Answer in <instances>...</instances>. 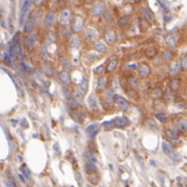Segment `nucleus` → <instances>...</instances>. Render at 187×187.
I'll list each match as a JSON object with an SVG mask.
<instances>
[{"instance_id":"obj_35","label":"nucleus","mask_w":187,"mask_h":187,"mask_svg":"<svg viewBox=\"0 0 187 187\" xmlns=\"http://www.w3.org/2000/svg\"><path fill=\"white\" fill-rule=\"evenodd\" d=\"M162 58L165 61H169V60H171L172 58H173V55H172V53L170 51H164L163 54H162Z\"/></svg>"},{"instance_id":"obj_49","label":"nucleus","mask_w":187,"mask_h":187,"mask_svg":"<svg viewBox=\"0 0 187 187\" xmlns=\"http://www.w3.org/2000/svg\"><path fill=\"white\" fill-rule=\"evenodd\" d=\"M21 66L22 67H23V69L25 70H27V71H29V70H29V69H27L28 68V67L26 65V63L25 62H21Z\"/></svg>"},{"instance_id":"obj_4","label":"nucleus","mask_w":187,"mask_h":187,"mask_svg":"<svg viewBox=\"0 0 187 187\" xmlns=\"http://www.w3.org/2000/svg\"><path fill=\"white\" fill-rule=\"evenodd\" d=\"M58 78H59V79H60V81L63 82L64 84H66V85L71 84V77H70V74L68 70H64L59 71Z\"/></svg>"},{"instance_id":"obj_3","label":"nucleus","mask_w":187,"mask_h":187,"mask_svg":"<svg viewBox=\"0 0 187 187\" xmlns=\"http://www.w3.org/2000/svg\"><path fill=\"white\" fill-rule=\"evenodd\" d=\"M114 101L117 103V105L120 107V109L124 110V111H126L127 110L130 108L129 102L127 101L124 98H122V97L120 96V95H115L114 96Z\"/></svg>"},{"instance_id":"obj_19","label":"nucleus","mask_w":187,"mask_h":187,"mask_svg":"<svg viewBox=\"0 0 187 187\" xmlns=\"http://www.w3.org/2000/svg\"><path fill=\"white\" fill-rule=\"evenodd\" d=\"M94 48L97 51H99L100 53H106V51H107V47L105 46V44H104L103 42L101 41H98V42H96L95 45H94Z\"/></svg>"},{"instance_id":"obj_42","label":"nucleus","mask_w":187,"mask_h":187,"mask_svg":"<svg viewBox=\"0 0 187 187\" xmlns=\"http://www.w3.org/2000/svg\"><path fill=\"white\" fill-rule=\"evenodd\" d=\"M18 37H19V33L18 32V33L15 34V35H14V37H13V39H12L13 43L17 44V43H18Z\"/></svg>"},{"instance_id":"obj_27","label":"nucleus","mask_w":187,"mask_h":187,"mask_svg":"<svg viewBox=\"0 0 187 187\" xmlns=\"http://www.w3.org/2000/svg\"><path fill=\"white\" fill-rule=\"evenodd\" d=\"M117 64H118V60H117V59H112V60H110V63L107 66V69H106L107 72H110V71L113 70L116 68Z\"/></svg>"},{"instance_id":"obj_52","label":"nucleus","mask_w":187,"mask_h":187,"mask_svg":"<svg viewBox=\"0 0 187 187\" xmlns=\"http://www.w3.org/2000/svg\"><path fill=\"white\" fill-rule=\"evenodd\" d=\"M129 68H130L131 70H135V69H136V65H135V64L129 65Z\"/></svg>"},{"instance_id":"obj_7","label":"nucleus","mask_w":187,"mask_h":187,"mask_svg":"<svg viewBox=\"0 0 187 187\" xmlns=\"http://www.w3.org/2000/svg\"><path fill=\"white\" fill-rule=\"evenodd\" d=\"M138 71L141 77H148L151 73V68L148 64L141 63L138 67Z\"/></svg>"},{"instance_id":"obj_40","label":"nucleus","mask_w":187,"mask_h":187,"mask_svg":"<svg viewBox=\"0 0 187 187\" xmlns=\"http://www.w3.org/2000/svg\"><path fill=\"white\" fill-rule=\"evenodd\" d=\"M75 178H76L78 183L79 185H81L82 184V176H81V174L79 173H76V174H75Z\"/></svg>"},{"instance_id":"obj_36","label":"nucleus","mask_w":187,"mask_h":187,"mask_svg":"<svg viewBox=\"0 0 187 187\" xmlns=\"http://www.w3.org/2000/svg\"><path fill=\"white\" fill-rule=\"evenodd\" d=\"M104 87H105V79L103 78H100L98 79V83H97V88L98 89H102Z\"/></svg>"},{"instance_id":"obj_48","label":"nucleus","mask_w":187,"mask_h":187,"mask_svg":"<svg viewBox=\"0 0 187 187\" xmlns=\"http://www.w3.org/2000/svg\"><path fill=\"white\" fill-rule=\"evenodd\" d=\"M4 59H5V61H6V63L10 64V59H9V57H8V55H7V54H5V55H4Z\"/></svg>"},{"instance_id":"obj_13","label":"nucleus","mask_w":187,"mask_h":187,"mask_svg":"<svg viewBox=\"0 0 187 187\" xmlns=\"http://www.w3.org/2000/svg\"><path fill=\"white\" fill-rule=\"evenodd\" d=\"M84 35L87 39H91V40H95L97 37H98V34H97V31L93 27H87L84 31Z\"/></svg>"},{"instance_id":"obj_16","label":"nucleus","mask_w":187,"mask_h":187,"mask_svg":"<svg viewBox=\"0 0 187 187\" xmlns=\"http://www.w3.org/2000/svg\"><path fill=\"white\" fill-rule=\"evenodd\" d=\"M104 7H105L104 3H102V2L98 3V4H96L94 6L93 9H92V12H93V14L95 15V16H100V15L103 12Z\"/></svg>"},{"instance_id":"obj_30","label":"nucleus","mask_w":187,"mask_h":187,"mask_svg":"<svg viewBox=\"0 0 187 187\" xmlns=\"http://www.w3.org/2000/svg\"><path fill=\"white\" fill-rule=\"evenodd\" d=\"M60 61H61L63 67H65V68L69 69V70H71V69H72V68H71V64H70V62L69 61V59L67 58L61 57V58H60Z\"/></svg>"},{"instance_id":"obj_44","label":"nucleus","mask_w":187,"mask_h":187,"mask_svg":"<svg viewBox=\"0 0 187 187\" xmlns=\"http://www.w3.org/2000/svg\"><path fill=\"white\" fill-rule=\"evenodd\" d=\"M161 95H162V91H159V89H157V91H155L153 93V98H160Z\"/></svg>"},{"instance_id":"obj_9","label":"nucleus","mask_w":187,"mask_h":187,"mask_svg":"<svg viewBox=\"0 0 187 187\" xmlns=\"http://www.w3.org/2000/svg\"><path fill=\"white\" fill-rule=\"evenodd\" d=\"M182 67H183V64L181 61H174L173 64L171 65V68H170V74L172 75V76H175L176 74H178L179 72H180V70H182Z\"/></svg>"},{"instance_id":"obj_12","label":"nucleus","mask_w":187,"mask_h":187,"mask_svg":"<svg viewBox=\"0 0 187 187\" xmlns=\"http://www.w3.org/2000/svg\"><path fill=\"white\" fill-rule=\"evenodd\" d=\"M88 88H89V78L86 76V75H84V76L82 77L81 81L79 82V91L81 93H86Z\"/></svg>"},{"instance_id":"obj_23","label":"nucleus","mask_w":187,"mask_h":187,"mask_svg":"<svg viewBox=\"0 0 187 187\" xmlns=\"http://www.w3.org/2000/svg\"><path fill=\"white\" fill-rule=\"evenodd\" d=\"M84 156L87 158V160L89 162H94L96 163L97 162V157L95 156L94 153H92L91 152H89V151H86L84 153Z\"/></svg>"},{"instance_id":"obj_14","label":"nucleus","mask_w":187,"mask_h":187,"mask_svg":"<svg viewBox=\"0 0 187 187\" xmlns=\"http://www.w3.org/2000/svg\"><path fill=\"white\" fill-rule=\"evenodd\" d=\"M88 103H89V108H91V110H98V108H99V103H98V101H97V98H96V97H95L94 95L91 94V95L89 96V98H88Z\"/></svg>"},{"instance_id":"obj_28","label":"nucleus","mask_w":187,"mask_h":187,"mask_svg":"<svg viewBox=\"0 0 187 187\" xmlns=\"http://www.w3.org/2000/svg\"><path fill=\"white\" fill-rule=\"evenodd\" d=\"M156 119H158V121H160L161 122H166L168 121V117L167 115H165L164 113H162V112H159V113H156L155 115Z\"/></svg>"},{"instance_id":"obj_38","label":"nucleus","mask_w":187,"mask_h":187,"mask_svg":"<svg viewBox=\"0 0 187 187\" xmlns=\"http://www.w3.org/2000/svg\"><path fill=\"white\" fill-rule=\"evenodd\" d=\"M33 29V23H32V21H28L27 23L26 24L25 26V31L26 32H29V31H31Z\"/></svg>"},{"instance_id":"obj_29","label":"nucleus","mask_w":187,"mask_h":187,"mask_svg":"<svg viewBox=\"0 0 187 187\" xmlns=\"http://www.w3.org/2000/svg\"><path fill=\"white\" fill-rule=\"evenodd\" d=\"M156 53H157L156 49L154 48H153V47H150L149 49H147L146 52H145V54H146V56L148 58H153V57H155Z\"/></svg>"},{"instance_id":"obj_6","label":"nucleus","mask_w":187,"mask_h":187,"mask_svg":"<svg viewBox=\"0 0 187 187\" xmlns=\"http://www.w3.org/2000/svg\"><path fill=\"white\" fill-rule=\"evenodd\" d=\"M70 14H71L70 10H69V9H66L61 12L60 17H59V22H60V24L62 26H67L69 24V21L70 18Z\"/></svg>"},{"instance_id":"obj_34","label":"nucleus","mask_w":187,"mask_h":187,"mask_svg":"<svg viewBox=\"0 0 187 187\" xmlns=\"http://www.w3.org/2000/svg\"><path fill=\"white\" fill-rule=\"evenodd\" d=\"M105 94H106V98H107V100H108L109 102H111L112 101L114 100V96H113V94H112V91H110V89H106Z\"/></svg>"},{"instance_id":"obj_10","label":"nucleus","mask_w":187,"mask_h":187,"mask_svg":"<svg viewBox=\"0 0 187 187\" xmlns=\"http://www.w3.org/2000/svg\"><path fill=\"white\" fill-rule=\"evenodd\" d=\"M30 3H31V0H25L23 6H22L21 15H20V25H22V23H23L25 16L27 15V10L29 9V6H30Z\"/></svg>"},{"instance_id":"obj_1","label":"nucleus","mask_w":187,"mask_h":187,"mask_svg":"<svg viewBox=\"0 0 187 187\" xmlns=\"http://www.w3.org/2000/svg\"><path fill=\"white\" fill-rule=\"evenodd\" d=\"M162 149L163 153H165L169 157V158H171L173 161L178 162L179 160H180V157H179L175 153V152L174 151V149H173V147H172L169 143H165V141H163V143H162Z\"/></svg>"},{"instance_id":"obj_24","label":"nucleus","mask_w":187,"mask_h":187,"mask_svg":"<svg viewBox=\"0 0 187 187\" xmlns=\"http://www.w3.org/2000/svg\"><path fill=\"white\" fill-rule=\"evenodd\" d=\"M168 138L172 139V140H177L179 138V134L177 132V131L174 130V129H169L166 132Z\"/></svg>"},{"instance_id":"obj_22","label":"nucleus","mask_w":187,"mask_h":187,"mask_svg":"<svg viewBox=\"0 0 187 187\" xmlns=\"http://www.w3.org/2000/svg\"><path fill=\"white\" fill-rule=\"evenodd\" d=\"M97 169L96 165L94 162H86L85 164V170L88 174H91V173H93V172H95Z\"/></svg>"},{"instance_id":"obj_50","label":"nucleus","mask_w":187,"mask_h":187,"mask_svg":"<svg viewBox=\"0 0 187 187\" xmlns=\"http://www.w3.org/2000/svg\"><path fill=\"white\" fill-rule=\"evenodd\" d=\"M5 183L6 187H15V184L12 182H6Z\"/></svg>"},{"instance_id":"obj_20","label":"nucleus","mask_w":187,"mask_h":187,"mask_svg":"<svg viewBox=\"0 0 187 187\" xmlns=\"http://www.w3.org/2000/svg\"><path fill=\"white\" fill-rule=\"evenodd\" d=\"M141 11L144 14V16L146 17V18L149 21H153L154 19V15L153 14V12L150 10L147 7H141Z\"/></svg>"},{"instance_id":"obj_46","label":"nucleus","mask_w":187,"mask_h":187,"mask_svg":"<svg viewBox=\"0 0 187 187\" xmlns=\"http://www.w3.org/2000/svg\"><path fill=\"white\" fill-rule=\"evenodd\" d=\"M182 64H183V68L184 70H187V57H185V58H183V60Z\"/></svg>"},{"instance_id":"obj_53","label":"nucleus","mask_w":187,"mask_h":187,"mask_svg":"<svg viewBox=\"0 0 187 187\" xmlns=\"http://www.w3.org/2000/svg\"><path fill=\"white\" fill-rule=\"evenodd\" d=\"M18 176H19V178H20V180H21L22 182H25V178H24L23 176H22L21 174H19Z\"/></svg>"},{"instance_id":"obj_5","label":"nucleus","mask_w":187,"mask_h":187,"mask_svg":"<svg viewBox=\"0 0 187 187\" xmlns=\"http://www.w3.org/2000/svg\"><path fill=\"white\" fill-rule=\"evenodd\" d=\"M113 122L115 123V126L119 127V128H124L130 125V121L126 117H116Z\"/></svg>"},{"instance_id":"obj_43","label":"nucleus","mask_w":187,"mask_h":187,"mask_svg":"<svg viewBox=\"0 0 187 187\" xmlns=\"http://www.w3.org/2000/svg\"><path fill=\"white\" fill-rule=\"evenodd\" d=\"M129 82H130V85L131 87H136L137 86V80L135 79H130Z\"/></svg>"},{"instance_id":"obj_15","label":"nucleus","mask_w":187,"mask_h":187,"mask_svg":"<svg viewBox=\"0 0 187 187\" xmlns=\"http://www.w3.org/2000/svg\"><path fill=\"white\" fill-rule=\"evenodd\" d=\"M166 43L169 47L171 48H175L176 47V43H177V34H170L165 39Z\"/></svg>"},{"instance_id":"obj_18","label":"nucleus","mask_w":187,"mask_h":187,"mask_svg":"<svg viewBox=\"0 0 187 187\" xmlns=\"http://www.w3.org/2000/svg\"><path fill=\"white\" fill-rule=\"evenodd\" d=\"M104 39L105 40L109 43V44H112L115 40H116V35L113 31L109 30L105 33V36H104Z\"/></svg>"},{"instance_id":"obj_21","label":"nucleus","mask_w":187,"mask_h":187,"mask_svg":"<svg viewBox=\"0 0 187 187\" xmlns=\"http://www.w3.org/2000/svg\"><path fill=\"white\" fill-rule=\"evenodd\" d=\"M36 42H37V39H36V35L35 34L29 35L27 37V39H26V45H27V46H28V47L34 46V45L36 44Z\"/></svg>"},{"instance_id":"obj_26","label":"nucleus","mask_w":187,"mask_h":187,"mask_svg":"<svg viewBox=\"0 0 187 187\" xmlns=\"http://www.w3.org/2000/svg\"><path fill=\"white\" fill-rule=\"evenodd\" d=\"M67 103H68V105L70 106V109L72 110H77L79 107V103L76 100H73V98L68 99L67 100Z\"/></svg>"},{"instance_id":"obj_17","label":"nucleus","mask_w":187,"mask_h":187,"mask_svg":"<svg viewBox=\"0 0 187 187\" xmlns=\"http://www.w3.org/2000/svg\"><path fill=\"white\" fill-rule=\"evenodd\" d=\"M177 129L178 131H180L181 132H184L187 131V120L184 119H181L177 122Z\"/></svg>"},{"instance_id":"obj_2","label":"nucleus","mask_w":187,"mask_h":187,"mask_svg":"<svg viewBox=\"0 0 187 187\" xmlns=\"http://www.w3.org/2000/svg\"><path fill=\"white\" fill-rule=\"evenodd\" d=\"M55 21H56V13L54 11H49L47 14L46 18H45L44 26L47 28H49L51 27H53V25L55 24Z\"/></svg>"},{"instance_id":"obj_47","label":"nucleus","mask_w":187,"mask_h":187,"mask_svg":"<svg viewBox=\"0 0 187 187\" xmlns=\"http://www.w3.org/2000/svg\"><path fill=\"white\" fill-rule=\"evenodd\" d=\"M102 68H103V66H102V65L99 66V67H98V68H97V69H95V70H94V72H96V73H101L102 71H101V70Z\"/></svg>"},{"instance_id":"obj_33","label":"nucleus","mask_w":187,"mask_h":187,"mask_svg":"<svg viewBox=\"0 0 187 187\" xmlns=\"http://www.w3.org/2000/svg\"><path fill=\"white\" fill-rule=\"evenodd\" d=\"M74 96H75V100L78 101L79 104L83 103V97L80 94V91H76L74 93Z\"/></svg>"},{"instance_id":"obj_8","label":"nucleus","mask_w":187,"mask_h":187,"mask_svg":"<svg viewBox=\"0 0 187 187\" xmlns=\"http://www.w3.org/2000/svg\"><path fill=\"white\" fill-rule=\"evenodd\" d=\"M72 28L75 32H79L83 27V19L80 17H75L72 22Z\"/></svg>"},{"instance_id":"obj_51","label":"nucleus","mask_w":187,"mask_h":187,"mask_svg":"<svg viewBox=\"0 0 187 187\" xmlns=\"http://www.w3.org/2000/svg\"><path fill=\"white\" fill-rule=\"evenodd\" d=\"M104 16H105V18L108 19V20H111V19H112V17H111V16L109 17V12H106L105 14H104Z\"/></svg>"},{"instance_id":"obj_31","label":"nucleus","mask_w":187,"mask_h":187,"mask_svg":"<svg viewBox=\"0 0 187 187\" xmlns=\"http://www.w3.org/2000/svg\"><path fill=\"white\" fill-rule=\"evenodd\" d=\"M171 88L173 91H178L179 88H180V80L179 79H174L171 82Z\"/></svg>"},{"instance_id":"obj_32","label":"nucleus","mask_w":187,"mask_h":187,"mask_svg":"<svg viewBox=\"0 0 187 187\" xmlns=\"http://www.w3.org/2000/svg\"><path fill=\"white\" fill-rule=\"evenodd\" d=\"M73 119L78 122H82L84 121V114L82 112H78L77 114L73 115Z\"/></svg>"},{"instance_id":"obj_11","label":"nucleus","mask_w":187,"mask_h":187,"mask_svg":"<svg viewBox=\"0 0 187 187\" xmlns=\"http://www.w3.org/2000/svg\"><path fill=\"white\" fill-rule=\"evenodd\" d=\"M99 131V125L97 123H91L89 124L87 128H86V132L89 134L91 138H94V136L96 135Z\"/></svg>"},{"instance_id":"obj_37","label":"nucleus","mask_w":187,"mask_h":187,"mask_svg":"<svg viewBox=\"0 0 187 187\" xmlns=\"http://www.w3.org/2000/svg\"><path fill=\"white\" fill-rule=\"evenodd\" d=\"M17 56L18 58H23V49H22V47L20 46V45H18V48H17Z\"/></svg>"},{"instance_id":"obj_41","label":"nucleus","mask_w":187,"mask_h":187,"mask_svg":"<svg viewBox=\"0 0 187 187\" xmlns=\"http://www.w3.org/2000/svg\"><path fill=\"white\" fill-rule=\"evenodd\" d=\"M62 89H63V91H64V94H65V96H66L67 100H68V99H70V98H72V96H71L70 92L68 91V89H67V88H65V87H63Z\"/></svg>"},{"instance_id":"obj_54","label":"nucleus","mask_w":187,"mask_h":187,"mask_svg":"<svg viewBox=\"0 0 187 187\" xmlns=\"http://www.w3.org/2000/svg\"><path fill=\"white\" fill-rule=\"evenodd\" d=\"M87 187H92L91 185H87Z\"/></svg>"},{"instance_id":"obj_25","label":"nucleus","mask_w":187,"mask_h":187,"mask_svg":"<svg viewBox=\"0 0 187 187\" xmlns=\"http://www.w3.org/2000/svg\"><path fill=\"white\" fill-rule=\"evenodd\" d=\"M79 44H80V41H79V37H73L71 41H70V48L73 49H77L79 47Z\"/></svg>"},{"instance_id":"obj_45","label":"nucleus","mask_w":187,"mask_h":187,"mask_svg":"<svg viewBox=\"0 0 187 187\" xmlns=\"http://www.w3.org/2000/svg\"><path fill=\"white\" fill-rule=\"evenodd\" d=\"M20 170L22 171V173L24 174V175H25L27 178L29 176V172L27 171V169H24V168H22V167H21V168H20Z\"/></svg>"},{"instance_id":"obj_39","label":"nucleus","mask_w":187,"mask_h":187,"mask_svg":"<svg viewBox=\"0 0 187 187\" xmlns=\"http://www.w3.org/2000/svg\"><path fill=\"white\" fill-rule=\"evenodd\" d=\"M128 17H127V16H124V17H122L121 19H120L119 20V25L120 26H124V25H126L127 24V22H128Z\"/></svg>"}]
</instances>
